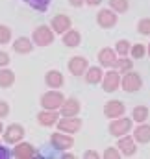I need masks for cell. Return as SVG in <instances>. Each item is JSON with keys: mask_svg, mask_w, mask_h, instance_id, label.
<instances>
[{"mask_svg": "<svg viewBox=\"0 0 150 159\" xmlns=\"http://www.w3.org/2000/svg\"><path fill=\"white\" fill-rule=\"evenodd\" d=\"M63 102H65V96H63L58 89L46 91V93L41 96V100H39V104H41L43 109H54V111H59V107H61Z\"/></svg>", "mask_w": 150, "mask_h": 159, "instance_id": "6da1fadb", "label": "cell"}, {"mask_svg": "<svg viewBox=\"0 0 150 159\" xmlns=\"http://www.w3.org/2000/svg\"><path fill=\"white\" fill-rule=\"evenodd\" d=\"M120 85H122V91H126V93H137L143 87V78L139 72H135L132 69V70L124 72V76L120 78Z\"/></svg>", "mask_w": 150, "mask_h": 159, "instance_id": "7a4b0ae2", "label": "cell"}, {"mask_svg": "<svg viewBox=\"0 0 150 159\" xmlns=\"http://www.w3.org/2000/svg\"><path fill=\"white\" fill-rule=\"evenodd\" d=\"M132 126H134V119H126L124 115L122 117H119V119H111L110 122V133H111L113 137H122V135H126V133H130L132 131Z\"/></svg>", "mask_w": 150, "mask_h": 159, "instance_id": "3957f363", "label": "cell"}, {"mask_svg": "<svg viewBox=\"0 0 150 159\" xmlns=\"http://www.w3.org/2000/svg\"><path fill=\"white\" fill-rule=\"evenodd\" d=\"M54 30L50 28V26H46V24H41L37 26L35 30H34V35H32V41H34V44H37V46H48V44H52L54 43Z\"/></svg>", "mask_w": 150, "mask_h": 159, "instance_id": "277c9868", "label": "cell"}, {"mask_svg": "<svg viewBox=\"0 0 150 159\" xmlns=\"http://www.w3.org/2000/svg\"><path fill=\"white\" fill-rule=\"evenodd\" d=\"M24 135H26V131H24V128L21 124H9L7 128H4L2 139L7 144H17V143H21L24 139Z\"/></svg>", "mask_w": 150, "mask_h": 159, "instance_id": "5b68a950", "label": "cell"}, {"mask_svg": "<svg viewBox=\"0 0 150 159\" xmlns=\"http://www.w3.org/2000/svg\"><path fill=\"white\" fill-rule=\"evenodd\" d=\"M50 144H52V148L65 152V150L74 146V139L69 133H65V131H56V133L50 135Z\"/></svg>", "mask_w": 150, "mask_h": 159, "instance_id": "8992f818", "label": "cell"}, {"mask_svg": "<svg viewBox=\"0 0 150 159\" xmlns=\"http://www.w3.org/2000/svg\"><path fill=\"white\" fill-rule=\"evenodd\" d=\"M117 20H119V13L113 11L111 7H110V9H100V11L96 13V24H98L100 28H104V30L113 28V26L117 24Z\"/></svg>", "mask_w": 150, "mask_h": 159, "instance_id": "52a82bcc", "label": "cell"}, {"mask_svg": "<svg viewBox=\"0 0 150 159\" xmlns=\"http://www.w3.org/2000/svg\"><path fill=\"white\" fill-rule=\"evenodd\" d=\"M120 87V72L117 69H110L102 78V89L106 93H115Z\"/></svg>", "mask_w": 150, "mask_h": 159, "instance_id": "ba28073f", "label": "cell"}, {"mask_svg": "<svg viewBox=\"0 0 150 159\" xmlns=\"http://www.w3.org/2000/svg\"><path fill=\"white\" fill-rule=\"evenodd\" d=\"M50 28L54 30V34H65L69 28H73V20H71V17L69 15H65V13H58V15H54L52 17V20H50Z\"/></svg>", "mask_w": 150, "mask_h": 159, "instance_id": "9c48e42d", "label": "cell"}, {"mask_svg": "<svg viewBox=\"0 0 150 159\" xmlns=\"http://www.w3.org/2000/svg\"><path fill=\"white\" fill-rule=\"evenodd\" d=\"M117 148H119V150H120V154H122V156H126V157L135 156L137 146H135V139H134V135L126 133V135L119 137V141H117Z\"/></svg>", "mask_w": 150, "mask_h": 159, "instance_id": "30bf717a", "label": "cell"}, {"mask_svg": "<svg viewBox=\"0 0 150 159\" xmlns=\"http://www.w3.org/2000/svg\"><path fill=\"white\" fill-rule=\"evenodd\" d=\"M56 126H58L59 131L76 133V131H80V128H82V119H78V115H76V117H59V120H58Z\"/></svg>", "mask_w": 150, "mask_h": 159, "instance_id": "8fae6325", "label": "cell"}, {"mask_svg": "<svg viewBox=\"0 0 150 159\" xmlns=\"http://www.w3.org/2000/svg\"><path fill=\"white\" fill-rule=\"evenodd\" d=\"M11 152H13V157H17V159H32V157L37 156L35 146H34L32 143H24V141L17 143Z\"/></svg>", "mask_w": 150, "mask_h": 159, "instance_id": "7c38bea8", "label": "cell"}, {"mask_svg": "<svg viewBox=\"0 0 150 159\" xmlns=\"http://www.w3.org/2000/svg\"><path fill=\"white\" fill-rule=\"evenodd\" d=\"M126 113V106H124V102H120V100H110L106 106H104V115H106V119H119V117H122Z\"/></svg>", "mask_w": 150, "mask_h": 159, "instance_id": "4fadbf2b", "label": "cell"}, {"mask_svg": "<svg viewBox=\"0 0 150 159\" xmlns=\"http://www.w3.org/2000/svg\"><path fill=\"white\" fill-rule=\"evenodd\" d=\"M67 67H69V72L73 76H83L85 70H87V67H89V63H87V59L83 56H74V57L69 59Z\"/></svg>", "mask_w": 150, "mask_h": 159, "instance_id": "5bb4252c", "label": "cell"}, {"mask_svg": "<svg viewBox=\"0 0 150 159\" xmlns=\"http://www.w3.org/2000/svg\"><path fill=\"white\" fill-rule=\"evenodd\" d=\"M59 117H61L59 111H54V109H41L37 113V122L41 126H45V128H52V126L58 124Z\"/></svg>", "mask_w": 150, "mask_h": 159, "instance_id": "9a60e30c", "label": "cell"}, {"mask_svg": "<svg viewBox=\"0 0 150 159\" xmlns=\"http://www.w3.org/2000/svg\"><path fill=\"white\" fill-rule=\"evenodd\" d=\"M82 109V104L78 98H65V102L59 107V115L61 117H76Z\"/></svg>", "mask_w": 150, "mask_h": 159, "instance_id": "2e32d148", "label": "cell"}, {"mask_svg": "<svg viewBox=\"0 0 150 159\" xmlns=\"http://www.w3.org/2000/svg\"><path fill=\"white\" fill-rule=\"evenodd\" d=\"M117 52H115V48H102L100 52H98V63H100V67H104V69H113L115 67V63H117Z\"/></svg>", "mask_w": 150, "mask_h": 159, "instance_id": "e0dca14e", "label": "cell"}, {"mask_svg": "<svg viewBox=\"0 0 150 159\" xmlns=\"http://www.w3.org/2000/svg\"><path fill=\"white\" fill-rule=\"evenodd\" d=\"M45 83H46L50 89H59V87H63V83H65V76H63L59 70L52 69V70L46 72V76H45Z\"/></svg>", "mask_w": 150, "mask_h": 159, "instance_id": "ac0fdd59", "label": "cell"}, {"mask_svg": "<svg viewBox=\"0 0 150 159\" xmlns=\"http://www.w3.org/2000/svg\"><path fill=\"white\" fill-rule=\"evenodd\" d=\"M85 81L89 85H96V83H102V78H104V70L102 67H87L85 74H83Z\"/></svg>", "mask_w": 150, "mask_h": 159, "instance_id": "d6986e66", "label": "cell"}, {"mask_svg": "<svg viewBox=\"0 0 150 159\" xmlns=\"http://www.w3.org/2000/svg\"><path fill=\"white\" fill-rule=\"evenodd\" d=\"M13 50L17 52V54H22V56H26V54H30L32 50H34V44H32V39H28V37H17V39L13 41Z\"/></svg>", "mask_w": 150, "mask_h": 159, "instance_id": "ffe728a7", "label": "cell"}, {"mask_svg": "<svg viewBox=\"0 0 150 159\" xmlns=\"http://www.w3.org/2000/svg\"><path fill=\"white\" fill-rule=\"evenodd\" d=\"M82 43V34L74 30V28H69L65 34H63V44L67 48H74V46H80Z\"/></svg>", "mask_w": 150, "mask_h": 159, "instance_id": "44dd1931", "label": "cell"}, {"mask_svg": "<svg viewBox=\"0 0 150 159\" xmlns=\"http://www.w3.org/2000/svg\"><path fill=\"white\" fill-rule=\"evenodd\" d=\"M134 139H135V143H141V144L150 143V124L141 122L134 131Z\"/></svg>", "mask_w": 150, "mask_h": 159, "instance_id": "7402d4cb", "label": "cell"}, {"mask_svg": "<svg viewBox=\"0 0 150 159\" xmlns=\"http://www.w3.org/2000/svg\"><path fill=\"white\" fill-rule=\"evenodd\" d=\"M13 83H15V72L9 70L7 67H0V87L9 89Z\"/></svg>", "mask_w": 150, "mask_h": 159, "instance_id": "603a6c76", "label": "cell"}, {"mask_svg": "<svg viewBox=\"0 0 150 159\" xmlns=\"http://www.w3.org/2000/svg\"><path fill=\"white\" fill-rule=\"evenodd\" d=\"M113 69H117L120 74H124V72H128V70L134 69V59L128 57V56H119V57H117V63H115Z\"/></svg>", "mask_w": 150, "mask_h": 159, "instance_id": "cb8c5ba5", "label": "cell"}, {"mask_svg": "<svg viewBox=\"0 0 150 159\" xmlns=\"http://www.w3.org/2000/svg\"><path fill=\"white\" fill-rule=\"evenodd\" d=\"M150 111L147 106H135L134 107V111H132V119H134V122H147V119H148Z\"/></svg>", "mask_w": 150, "mask_h": 159, "instance_id": "d4e9b609", "label": "cell"}, {"mask_svg": "<svg viewBox=\"0 0 150 159\" xmlns=\"http://www.w3.org/2000/svg\"><path fill=\"white\" fill-rule=\"evenodd\" d=\"M145 56H147V46L145 44H141V43L132 44V48H130V57L132 59H143Z\"/></svg>", "mask_w": 150, "mask_h": 159, "instance_id": "484cf974", "label": "cell"}, {"mask_svg": "<svg viewBox=\"0 0 150 159\" xmlns=\"http://www.w3.org/2000/svg\"><path fill=\"white\" fill-rule=\"evenodd\" d=\"M130 48H132V43L126 39H120L115 43V52L117 56H130Z\"/></svg>", "mask_w": 150, "mask_h": 159, "instance_id": "4316f807", "label": "cell"}, {"mask_svg": "<svg viewBox=\"0 0 150 159\" xmlns=\"http://www.w3.org/2000/svg\"><path fill=\"white\" fill-rule=\"evenodd\" d=\"M110 7L117 13H126L130 4H128V0H110Z\"/></svg>", "mask_w": 150, "mask_h": 159, "instance_id": "83f0119b", "label": "cell"}, {"mask_svg": "<svg viewBox=\"0 0 150 159\" xmlns=\"http://www.w3.org/2000/svg\"><path fill=\"white\" fill-rule=\"evenodd\" d=\"M22 2H26L30 7H34V9H37V11H45V9L50 6L52 0H22Z\"/></svg>", "mask_w": 150, "mask_h": 159, "instance_id": "f1b7e54d", "label": "cell"}, {"mask_svg": "<svg viewBox=\"0 0 150 159\" xmlns=\"http://www.w3.org/2000/svg\"><path fill=\"white\" fill-rule=\"evenodd\" d=\"M137 32L141 35H150V17H145L137 22Z\"/></svg>", "mask_w": 150, "mask_h": 159, "instance_id": "f546056e", "label": "cell"}, {"mask_svg": "<svg viewBox=\"0 0 150 159\" xmlns=\"http://www.w3.org/2000/svg\"><path fill=\"white\" fill-rule=\"evenodd\" d=\"M11 41V28L6 24H0V44H7Z\"/></svg>", "mask_w": 150, "mask_h": 159, "instance_id": "4dcf8cb0", "label": "cell"}, {"mask_svg": "<svg viewBox=\"0 0 150 159\" xmlns=\"http://www.w3.org/2000/svg\"><path fill=\"white\" fill-rule=\"evenodd\" d=\"M104 157H106V159H119V157H120V150H119L117 146H115V148H106Z\"/></svg>", "mask_w": 150, "mask_h": 159, "instance_id": "1f68e13d", "label": "cell"}, {"mask_svg": "<svg viewBox=\"0 0 150 159\" xmlns=\"http://www.w3.org/2000/svg\"><path fill=\"white\" fill-rule=\"evenodd\" d=\"M7 115H9V104L6 100H0V119H4Z\"/></svg>", "mask_w": 150, "mask_h": 159, "instance_id": "d6a6232c", "label": "cell"}, {"mask_svg": "<svg viewBox=\"0 0 150 159\" xmlns=\"http://www.w3.org/2000/svg\"><path fill=\"white\" fill-rule=\"evenodd\" d=\"M9 157H13V152L9 148L2 146V143H0V159H9Z\"/></svg>", "mask_w": 150, "mask_h": 159, "instance_id": "836d02e7", "label": "cell"}, {"mask_svg": "<svg viewBox=\"0 0 150 159\" xmlns=\"http://www.w3.org/2000/svg\"><path fill=\"white\" fill-rule=\"evenodd\" d=\"M9 54L7 52H4V50H0V67H7L9 65Z\"/></svg>", "mask_w": 150, "mask_h": 159, "instance_id": "e575fe53", "label": "cell"}, {"mask_svg": "<svg viewBox=\"0 0 150 159\" xmlns=\"http://www.w3.org/2000/svg\"><path fill=\"white\" fill-rule=\"evenodd\" d=\"M83 157L85 159H98L100 156H98V152H95V150H87V152L83 154Z\"/></svg>", "mask_w": 150, "mask_h": 159, "instance_id": "d590c367", "label": "cell"}, {"mask_svg": "<svg viewBox=\"0 0 150 159\" xmlns=\"http://www.w3.org/2000/svg\"><path fill=\"white\" fill-rule=\"evenodd\" d=\"M69 4H71L73 7H82V6L85 4V0H69Z\"/></svg>", "mask_w": 150, "mask_h": 159, "instance_id": "8d00e7d4", "label": "cell"}, {"mask_svg": "<svg viewBox=\"0 0 150 159\" xmlns=\"http://www.w3.org/2000/svg\"><path fill=\"white\" fill-rule=\"evenodd\" d=\"M85 4L87 6H98V4H102V0H85Z\"/></svg>", "mask_w": 150, "mask_h": 159, "instance_id": "74e56055", "label": "cell"}, {"mask_svg": "<svg viewBox=\"0 0 150 159\" xmlns=\"http://www.w3.org/2000/svg\"><path fill=\"white\" fill-rule=\"evenodd\" d=\"M4 133V124H2V120H0V135Z\"/></svg>", "mask_w": 150, "mask_h": 159, "instance_id": "f35d334b", "label": "cell"}, {"mask_svg": "<svg viewBox=\"0 0 150 159\" xmlns=\"http://www.w3.org/2000/svg\"><path fill=\"white\" fill-rule=\"evenodd\" d=\"M147 54H148V56H150V44H148V46H147Z\"/></svg>", "mask_w": 150, "mask_h": 159, "instance_id": "ab89813d", "label": "cell"}]
</instances>
